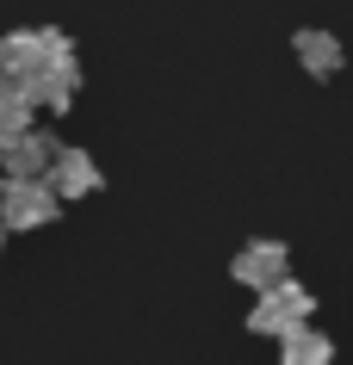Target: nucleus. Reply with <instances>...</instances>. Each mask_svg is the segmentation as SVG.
I'll return each instance as SVG.
<instances>
[{
    "label": "nucleus",
    "instance_id": "obj_1",
    "mask_svg": "<svg viewBox=\"0 0 353 365\" xmlns=\"http://www.w3.org/2000/svg\"><path fill=\"white\" fill-rule=\"evenodd\" d=\"M0 87L19 93L31 112H68V99L81 87L75 43L62 31H6L0 38Z\"/></svg>",
    "mask_w": 353,
    "mask_h": 365
},
{
    "label": "nucleus",
    "instance_id": "obj_2",
    "mask_svg": "<svg viewBox=\"0 0 353 365\" xmlns=\"http://www.w3.org/2000/svg\"><path fill=\"white\" fill-rule=\"evenodd\" d=\"M56 211H62V198L50 192L44 180H0V230H6V235L44 230Z\"/></svg>",
    "mask_w": 353,
    "mask_h": 365
},
{
    "label": "nucleus",
    "instance_id": "obj_3",
    "mask_svg": "<svg viewBox=\"0 0 353 365\" xmlns=\"http://www.w3.org/2000/svg\"><path fill=\"white\" fill-rule=\"evenodd\" d=\"M310 309H316L310 291L285 279V285L260 291V304H255V316H248V328H255V334H279V341H285V334H297V328H310Z\"/></svg>",
    "mask_w": 353,
    "mask_h": 365
},
{
    "label": "nucleus",
    "instance_id": "obj_4",
    "mask_svg": "<svg viewBox=\"0 0 353 365\" xmlns=\"http://www.w3.org/2000/svg\"><path fill=\"white\" fill-rule=\"evenodd\" d=\"M62 143L50 130H19V136H0V173L6 180H50V168H56Z\"/></svg>",
    "mask_w": 353,
    "mask_h": 365
},
{
    "label": "nucleus",
    "instance_id": "obj_5",
    "mask_svg": "<svg viewBox=\"0 0 353 365\" xmlns=\"http://www.w3.org/2000/svg\"><path fill=\"white\" fill-rule=\"evenodd\" d=\"M285 267H292L285 242H242V248H235V260H230V272L242 279V285H255V291L285 285Z\"/></svg>",
    "mask_w": 353,
    "mask_h": 365
},
{
    "label": "nucleus",
    "instance_id": "obj_6",
    "mask_svg": "<svg viewBox=\"0 0 353 365\" xmlns=\"http://www.w3.org/2000/svg\"><path fill=\"white\" fill-rule=\"evenodd\" d=\"M44 186H50L56 198H87V192H99V161L87 149H62Z\"/></svg>",
    "mask_w": 353,
    "mask_h": 365
},
{
    "label": "nucleus",
    "instance_id": "obj_7",
    "mask_svg": "<svg viewBox=\"0 0 353 365\" xmlns=\"http://www.w3.org/2000/svg\"><path fill=\"white\" fill-rule=\"evenodd\" d=\"M292 50H297V62H304L316 81L341 68V43H334V31H316V25H304V31L292 38Z\"/></svg>",
    "mask_w": 353,
    "mask_h": 365
},
{
    "label": "nucleus",
    "instance_id": "obj_8",
    "mask_svg": "<svg viewBox=\"0 0 353 365\" xmlns=\"http://www.w3.org/2000/svg\"><path fill=\"white\" fill-rule=\"evenodd\" d=\"M279 365H334V346L322 328H297L279 341Z\"/></svg>",
    "mask_w": 353,
    "mask_h": 365
},
{
    "label": "nucleus",
    "instance_id": "obj_9",
    "mask_svg": "<svg viewBox=\"0 0 353 365\" xmlns=\"http://www.w3.org/2000/svg\"><path fill=\"white\" fill-rule=\"evenodd\" d=\"M31 124H38V112H31L19 93L0 87V136H19V130H31Z\"/></svg>",
    "mask_w": 353,
    "mask_h": 365
},
{
    "label": "nucleus",
    "instance_id": "obj_10",
    "mask_svg": "<svg viewBox=\"0 0 353 365\" xmlns=\"http://www.w3.org/2000/svg\"><path fill=\"white\" fill-rule=\"evenodd\" d=\"M0 242H6V230H0Z\"/></svg>",
    "mask_w": 353,
    "mask_h": 365
}]
</instances>
